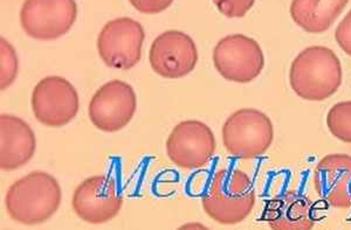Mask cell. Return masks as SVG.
Instances as JSON below:
<instances>
[{
  "mask_svg": "<svg viewBox=\"0 0 351 230\" xmlns=\"http://www.w3.org/2000/svg\"><path fill=\"white\" fill-rule=\"evenodd\" d=\"M343 81L339 56L330 48L311 46L291 62L289 84L296 95L311 102H322L334 95Z\"/></svg>",
  "mask_w": 351,
  "mask_h": 230,
  "instance_id": "7a4b0ae2",
  "label": "cell"
},
{
  "mask_svg": "<svg viewBox=\"0 0 351 230\" xmlns=\"http://www.w3.org/2000/svg\"><path fill=\"white\" fill-rule=\"evenodd\" d=\"M335 39L342 51L351 56V10L336 28Z\"/></svg>",
  "mask_w": 351,
  "mask_h": 230,
  "instance_id": "ffe728a7",
  "label": "cell"
},
{
  "mask_svg": "<svg viewBox=\"0 0 351 230\" xmlns=\"http://www.w3.org/2000/svg\"><path fill=\"white\" fill-rule=\"evenodd\" d=\"M202 205L208 218L223 226L243 222L256 205V191L250 175L237 168L217 171Z\"/></svg>",
  "mask_w": 351,
  "mask_h": 230,
  "instance_id": "3957f363",
  "label": "cell"
},
{
  "mask_svg": "<svg viewBox=\"0 0 351 230\" xmlns=\"http://www.w3.org/2000/svg\"><path fill=\"white\" fill-rule=\"evenodd\" d=\"M130 4L144 14H157L171 6L173 0H129Z\"/></svg>",
  "mask_w": 351,
  "mask_h": 230,
  "instance_id": "44dd1931",
  "label": "cell"
},
{
  "mask_svg": "<svg viewBox=\"0 0 351 230\" xmlns=\"http://www.w3.org/2000/svg\"><path fill=\"white\" fill-rule=\"evenodd\" d=\"M145 32L132 18H117L104 25L97 38V52L108 67L129 71L142 58Z\"/></svg>",
  "mask_w": 351,
  "mask_h": 230,
  "instance_id": "8992f818",
  "label": "cell"
},
{
  "mask_svg": "<svg viewBox=\"0 0 351 230\" xmlns=\"http://www.w3.org/2000/svg\"><path fill=\"white\" fill-rule=\"evenodd\" d=\"M62 191L59 181L47 172L36 171L16 180L5 196L6 212L24 226L46 222L59 211Z\"/></svg>",
  "mask_w": 351,
  "mask_h": 230,
  "instance_id": "6da1fadb",
  "label": "cell"
},
{
  "mask_svg": "<svg viewBox=\"0 0 351 230\" xmlns=\"http://www.w3.org/2000/svg\"><path fill=\"white\" fill-rule=\"evenodd\" d=\"M256 0H213L218 11L230 19H239L246 16Z\"/></svg>",
  "mask_w": 351,
  "mask_h": 230,
  "instance_id": "d6986e66",
  "label": "cell"
},
{
  "mask_svg": "<svg viewBox=\"0 0 351 230\" xmlns=\"http://www.w3.org/2000/svg\"><path fill=\"white\" fill-rule=\"evenodd\" d=\"M313 185L319 198L334 208H351V155L331 153L316 165Z\"/></svg>",
  "mask_w": 351,
  "mask_h": 230,
  "instance_id": "4fadbf2b",
  "label": "cell"
},
{
  "mask_svg": "<svg viewBox=\"0 0 351 230\" xmlns=\"http://www.w3.org/2000/svg\"><path fill=\"white\" fill-rule=\"evenodd\" d=\"M327 127L335 138L351 144V101L339 102L329 109Z\"/></svg>",
  "mask_w": 351,
  "mask_h": 230,
  "instance_id": "e0dca14e",
  "label": "cell"
},
{
  "mask_svg": "<svg viewBox=\"0 0 351 230\" xmlns=\"http://www.w3.org/2000/svg\"><path fill=\"white\" fill-rule=\"evenodd\" d=\"M198 49L186 33L168 31L157 36L149 52L154 72L164 79H182L193 72L198 62Z\"/></svg>",
  "mask_w": 351,
  "mask_h": 230,
  "instance_id": "7c38bea8",
  "label": "cell"
},
{
  "mask_svg": "<svg viewBox=\"0 0 351 230\" xmlns=\"http://www.w3.org/2000/svg\"><path fill=\"white\" fill-rule=\"evenodd\" d=\"M123 205V199L114 179L94 175L76 187L72 206L75 214L89 225H104L116 218Z\"/></svg>",
  "mask_w": 351,
  "mask_h": 230,
  "instance_id": "8fae6325",
  "label": "cell"
},
{
  "mask_svg": "<svg viewBox=\"0 0 351 230\" xmlns=\"http://www.w3.org/2000/svg\"><path fill=\"white\" fill-rule=\"evenodd\" d=\"M31 105L38 122L46 127H61L75 118L80 109V99L68 79L47 76L33 89Z\"/></svg>",
  "mask_w": 351,
  "mask_h": 230,
  "instance_id": "52a82bcc",
  "label": "cell"
},
{
  "mask_svg": "<svg viewBox=\"0 0 351 230\" xmlns=\"http://www.w3.org/2000/svg\"><path fill=\"white\" fill-rule=\"evenodd\" d=\"M1 44V72H0V88L1 90L8 89L12 86L18 75L19 62L16 58V53L12 44L8 42L4 38L0 39Z\"/></svg>",
  "mask_w": 351,
  "mask_h": 230,
  "instance_id": "ac0fdd59",
  "label": "cell"
},
{
  "mask_svg": "<svg viewBox=\"0 0 351 230\" xmlns=\"http://www.w3.org/2000/svg\"><path fill=\"white\" fill-rule=\"evenodd\" d=\"M36 139L32 127L16 116H0V168L14 171L31 162Z\"/></svg>",
  "mask_w": 351,
  "mask_h": 230,
  "instance_id": "5bb4252c",
  "label": "cell"
},
{
  "mask_svg": "<svg viewBox=\"0 0 351 230\" xmlns=\"http://www.w3.org/2000/svg\"><path fill=\"white\" fill-rule=\"evenodd\" d=\"M274 140L271 118L253 107L233 112L223 127V143L228 155L254 159L265 155Z\"/></svg>",
  "mask_w": 351,
  "mask_h": 230,
  "instance_id": "277c9868",
  "label": "cell"
},
{
  "mask_svg": "<svg viewBox=\"0 0 351 230\" xmlns=\"http://www.w3.org/2000/svg\"><path fill=\"white\" fill-rule=\"evenodd\" d=\"M137 109V97L130 84L112 79L94 94L88 107V116L100 131L117 132L127 127Z\"/></svg>",
  "mask_w": 351,
  "mask_h": 230,
  "instance_id": "9c48e42d",
  "label": "cell"
},
{
  "mask_svg": "<svg viewBox=\"0 0 351 230\" xmlns=\"http://www.w3.org/2000/svg\"><path fill=\"white\" fill-rule=\"evenodd\" d=\"M263 218L274 230H311L315 226L313 203L295 192H287L267 201Z\"/></svg>",
  "mask_w": 351,
  "mask_h": 230,
  "instance_id": "9a60e30c",
  "label": "cell"
},
{
  "mask_svg": "<svg viewBox=\"0 0 351 230\" xmlns=\"http://www.w3.org/2000/svg\"><path fill=\"white\" fill-rule=\"evenodd\" d=\"M349 0H293L291 16L308 33H324L335 23Z\"/></svg>",
  "mask_w": 351,
  "mask_h": 230,
  "instance_id": "2e32d148",
  "label": "cell"
},
{
  "mask_svg": "<svg viewBox=\"0 0 351 230\" xmlns=\"http://www.w3.org/2000/svg\"><path fill=\"white\" fill-rule=\"evenodd\" d=\"M77 18L75 0H25L21 24L29 38L52 41L66 36Z\"/></svg>",
  "mask_w": 351,
  "mask_h": 230,
  "instance_id": "ba28073f",
  "label": "cell"
},
{
  "mask_svg": "<svg viewBox=\"0 0 351 230\" xmlns=\"http://www.w3.org/2000/svg\"><path fill=\"white\" fill-rule=\"evenodd\" d=\"M213 64L223 79L246 84L254 81L263 72L265 55L256 40L243 34H232L216 44Z\"/></svg>",
  "mask_w": 351,
  "mask_h": 230,
  "instance_id": "5b68a950",
  "label": "cell"
},
{
  "mask_svg": "<svg viewBox=\"0 0 351 230\" xmlns=\"http://www.w3.org/2000/svg\"><path fill=\"white\" fill-rule=\"evenodd\" d=\"M216 152V138L211 127L200 120L177 124L167 140V153L176 166L196 170L211 162Z\"/></svg>",
  "mask_w": 351,
  "mask_h": 230,
  "instance_id": "30bf717a",
  "label": "cell"
}]
</instances>
